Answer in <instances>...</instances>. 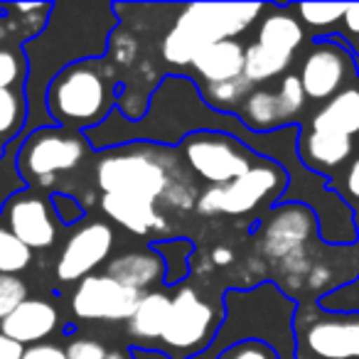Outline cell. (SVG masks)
Returning <instances> with one entry per match:
<instances>
[{
	"instance_id": "1",
	"label": "cell",
	"mask_w": 359,
	"mask_h": 359,
	"mask_svg": "<svg viewBox=\"0 0 359 359\" xmlns=\"http://www.w3.org/2000/svg\"><path fill=\"white\" fill-rule=\"evenodd\" d=\"M118 27V13L111 3H55L45 30L27 40L25 96L30 106L27 133L55 126L47 114V89L67 67L84 60H101L109 52V37Z\"/></svg>"
},
{
	"instance_id": "2",
	"label": "cell",
	"mask_w": 359,
	"mask_h": 359,
	"mask_svg": "<svg viewBox=\"0 0 359 359\" xmlns=\"http://www.w3.org/2000/svg\"><path fill=\"white\" fill-rule=\"evenodd\" d=\"M123 94L118 69L106 57L84 60L67 67L47 89V114L52 123L72 133L99 128L116 109Z\"/></svg>"
},
{
	"instance_id": "3",
	"label": "cell",
	"mask_w": 359,
	"mask_h": 359,
	"mask_svg": "<svg viewBox=\"0 0 359 359\" xmlns=\"http://www.w3.org/2000/svg\"><path fill=\"white\" fill-rule=\"evenodd\" d=\"M266 6L259 3H192L180 6L172 27L160 42L165 65L187 69L210 45L244 35Z\"/></svg>"
},
{
	"instance_id": "4",
	"label": "cell",
	"mask_w": 359,
	"mask_h": 359,
	"mask_svg": "<svg viewBox=\"0 0 359 359\" xmlns=\"http://www.w3.org/2000/svg\"><path fill=\"white\" fill-rule=\"evenodd\" d=\"M96 163V187L101 195L138 197L158 202L175 187L165 153L153 143H126L109 150H99Z\"/></svg>"
},
{
	"instance_id": "5",
	"label": "cell",
	"mask_w": 359,
	"mask_h": 359,
	"mask_svg": "<svg viewBox=\"0 0 359 359\" xmlns=\"http://www.w3.org/2000/svg\"><path fill=\"white\" fill-rule=\"evenodd\" d=\"M295 359H359V310L303 300L290 315Z\"/></svg>"
},
{
	"instance_id": "6",
	"label": "cell",
	"mask_w": 359,
	"mask_h": 359,
	"mask_svg": "<svg viewBox=\"0 0 359 359\" xmlns=\"http://www.w3.org/2000/svg\"><path fill=\"white\" fill-rule=\"evenodd\" d=\"M290 177L278 163L259 158V163L239 180L222 187H210L197 197V212L202 217H244L264 207H276L285 197Z\"/></svg>"
},
{
	"instance_id": "7",
	"label": "cell",
	"mask_w": 359,
	"mask_h": 359,
	"mask_svg": "<svg viewBox=\"0 0 359 359\" xmlns=\"http://www.w3.org/2000/svg\"><path fill=\"white\" fill-rule=\"evenodd\" d=\"M224 315L215 310L195 288L180 285L172 295L168 325L158 342V352L168 359H197L212 347L217 332H219Z\"/></svg>"
},
{
	"instance_id": "8",
	"label": "cell",
	"mask_w": 359,
	"mask_h": 359,
	"mask_svg": "<svg viewBox=\"0 0 359 359\" xmlns=\"http://www.w3.org/2000/svg\"><path fill=\"white\" fill-rule=\"evenodd\" d=\"M86 150L89 140L81 133H72L60 126H45L20 138L18 170L27 190H37V185H50L57 175L79 168Z\"/></svg>"
},
{
	"instance_id": "9",
	"label": "cell",
	"mask_w": 359,
	"mask_h": 359,
	"mask_svg": "<svg viewBox=\"0 0 359 359\" xmlns=\"http://www.w3.org/2000/svg\"><path fill=\"white\" fill-rule=\"evenodd\" d=\"M254 236L259 256L276 271L318 244L320 222L313 207L303 202H280L261 217Z\"/></svg>"
},
{
	"instance_id": "10",
	"label": "cell",
	"mask_w": 359,
	"mask_h": 359,
	"mask_svg": "<svg viewBox=\"0 0 359 359\" xmlns=\"http://www.w3.org/2000/svg\"><path fill=\"white\" fill-rule=\"evenodd\" d=\"M298 79L308 101L323 106L325 101L357 86L359 57L339 35H323L313 40L300 60Z\"/></svg>"
},
{
	"instance_id": "11",
	"label": "cell",
	"mask_w": 359,
	"mask_h": 359,
	"mask_svg": "<svg viewBox=\"0 0 359 359\" xmlns=\"http://www.w3.org/2000/svg\"><path fill=\"white\" fill-rule=\"evenodd\" d=\"M180 158L210 187H222L249 172L261 155L229 133L200 130L180 143Z\"/></svg>"
},
{
	"instance_id": "12",
	"label": "cell",
	"mask_w": 359,
	"mask_h": 359,
	"mask_svg": "<svg viewBox=\"0 0 359 359\" xmlns=\"http://www.w3.org/2000/svg\"><path fill=\"white\" fill-rule=\"evenodd\" d=\"M305 106L308 96L298 74H285L276 89L256 86L239 106L236 116L251 133L266 135L283 128H295L300 123V116L305 114Z\"/></svg>"
},
{
	"instance_id": "13",
	"label": "cell",
	"mask_w": 359,
	"mask_h": 359,
	"mask_svg": "<svg viewBox=\"0 0 359 359\" xmlns=\"http://www.w3.org/2000/svg\"><path fill=\"white\" fill-rule=\"evenodd\" d=\"M143 293L126 288L106 273L86 276L74 285L69 298L72 315L91 323H128Z\"/></svg>"
},
{
	"instance_id": "14",
	"label": "cell",
	"mask_w": 359,
	"mask_h": 359,
	"mask_svg": "<svg viewBox=\"0 0 359 359\" xmlns=\"http://www.w3.org/2000/svg\"><path fill=\"white\" fill-rule=\"evenodd\" d=\"M116 246V234L111 224L96 219L81 224L74 234L67 239L60 259L55 266V278L60 283H79L86 276H94L101 264H106Z\"/></svg>"
},
{
	"instance_id": "15",
	"label": "cell",
	"mask_w": 359,
	"mask_h": 359,
	"mask_svg": "<svg viewBox=\"0 0 359 359\" xmlns=\"http://www.w3.org/2000/svg\"><path fill=\"white\" fill-rule=\"evenodd\" d=\"M3 224L22 241L30 251H47L57 241V217L50 197L37 190L15 195L0 215Z\"/></svg>"
},
{
	"instance_id": "16",
	"label": "cell",
	"mask_w": 359,
	"mask_h": 359,
	"mask_svg": "<svg viewBox=\"0 0 359 359\" xmlns=\"http://www.w3.org/2000/svg\"><path fill=\"white\" fill-rule=\"evenodd\" d=\"M298 160L308 172L318 177H334L352 163L357 145L354 138L337 133H325V130H313L308 126H300L298 130Z\"/></svg>"
},
{
	"instance_id": "17",
	"label": "cell",
	"mask_w": 359,
	"mask_h": 359,
	"mask_svg": "<svg viewBox=\"0 0 359 359\" xmlns=\"http://www.w3.org/2000/svg\"><path fill=\"white\" fill-rule=\"evenodd\" d=\"M101 212L135 236H150L153 241L168 239L170 222L160 215L155 202L138 200V197L101 195Z\"/></svg>"
},
{
	"instance_id": "18",
	"label": "cell",
	"mask_w": 359,
	"mask_h": 359,
	"mask_svg": "<svg viewBox=\"0 0 359 359\" xmlns=\"http://www.w3.org/2000/svg\"><path fill=\"white\" fill-rule=\"evenodd\" d=\"M57 327H60V310L45 298H27L0 323V334L15 339L22 347H32L45 342Z\"/></svg>"
},
{
	"instance_id": "19",
	"label": "cell",
	"mask_w": 359,
	"mask_h": 359,
	"mask_svg": "<svg viewBox=\"0 0 359 359\" xmlns=\"http://www.w3.org/2000/svg\"><path fill=\"white\" fill-rule=\"evenodd\" d=\"M106 276L118 280L126 288L150 293V290H158L155 285H165V264L153 249H135L111 259L106 266Z\"/></svg>"
},
{
	"instance_id": "20",
	"label": "cell",
	"mask_w": 359,
	"mask_h": 359,
	"mask_svg": "<svg viewBox=\"0 0 359 359\" xmlns=\"http://www.w3.org/2000/svg\"><path fill=\"white\" fill-rule=\"evenodd\" d=\"M246 47L239 40H222L210 45L190 65L195 84H222L244 76Z\"/></svg>"
},
{
	"instance_id": "21",
	"label": "cell",
	"mask_w": 359,
	"mask_h": 359,
	"mask_svg": "<svg viewBox=\"0 0 359 359\" xmlns=\"http://www.w3.org/2000/svg\"><path fill=\"white\" fill-rule=\"evenodd\" d=\"M269 15L261 18L259 30H256V45L269 47L280 55L295 57L298 50L308 40L303 22L298 20V15L293 13V8H280V6H266Z\"/></svg>"
},
{
	"instance_id": "22",
	"label": "cell",
	"mask_w": 359,
	"mask_h": 359,
	"mask_svg": "<svg viewBox=\"0 0 359 359\" xmlns=\"http://www.w3.org/2000/svg\"><path fill=\"white\" fill-rule=\"evenodd\" d=\"M170 308H172V295H168L165 290H150V293H143L135 313L130 315V320L126 323L135 347L138 349L158 347L165 325H168Z\"/></svg>"
},
{
	"instance_id": "23",
	"label": "cell",
	"mask_w": 359,
	"mask_h": 359,
	"mask_svg": "<svg viewBox=\"0 0 359 359\" xmlns=\"http://www.w3.org/2000/svg\"><path fill=\"white\" fill-rule=\"evenodd\" d=\"M305 126L313 130H325V133L357 138L359 135V89L352 86V89L337 94L334 99L325 101V104L310 116Z\"/></svg>"
},
{
	"instance_id": "24",
	"label": "cell",
	"mask_w": 359,
	"mask_h": 359,
	"mask_svg": "<svg viewBox=\"0 0 359 359\" xmlns=\"http://www.w3.org/2000/svg\"><path fill=\"white\" fill-rule=\"evenodd\" d=\"M27 118H30V106H27L25 86L0 91V158L25 135Z\"/></svg>"
},
{
	"instance_id": "25",
	"label": "cell",
	"mask_w": 359,
	"mask_h": 359,
	"mask_svg": "<svg viewBox=\"0 0 359 359\" xmlns=\"http://www.w3.org/2000/svg\"><path fill=\"white\" fill-rule=\"evenodd\" d=\"M150 249L160 254L165 264V285L175 288L182 285L190 276L192 261H195V241L187 236H168V239L153 241Z\"/></svg>"
},
{
	"instance_id": "26",
	"label": "cell",
	"mask_w": 359,
	"mask_h": 359,
	"mask_svg": "<svg viewBox=\"0 0 359 359\" xmlns=\"http://www.w3.org/2000/svg\"><path fill=\"white\" fill-rule=\"evenodd\" d=\"M295 57L280 55L269 47H261L256 42L246 45V60H244V76L254 86H264L273 79H283L285 74H290V67H293Z\"/></svg>"
},
{
	"instance_id": "27",
	"label": "cell",
	"mask_w": 359,
	"mask_h": 359,
	"mask_svg": "<svg viewBox=\"0 0 359 359\" xmlns=\"http://www.w3.org/2000/svg\"><path fill=\"white\" fill-rule=\"evenodd\" d=\"M200 86V94L205 99V104L212 111H219V114H234L239 111V106L244 104V99L256 89L246 76L231 81H222V84H197Z\"/></svg>"
},
{
	"instance_id": "28",
	"label": "cell",
	"mask_w": 359,
	"mask_h": 359,
	"mask_svg": "<svg viewBox=\"0 0 359 359\" xmlns=\"http://www.w3.org/2000/svg\"><path fill=\"white\" fill-rule=\"evenodd\" d=\"M290 8L303 27H310L313 32H330L334 25H342V18L347 13V6L342 3H300Z\"/></svg>"
},
{
	"instance_id": "29",
	"label": "cell",
	"mask_w": 359,
	"mask_h": 359,
	"mask_svg": "<svg viewBox=\"0 0 359 359\" xmlns=\"http://www.w3.org/2000/svg\"><path fill=\"white\" fill-rule=\"evenodd\" d=\"M32 264V251L0 219V273L20 276Z\"/></svg>"
},
{
	"instance_id": "30",
	"label": "cell",
	"mask_w": 359,
	"mask_h": 359,
	"mask_svg": "<svg viewBox=\"0 0 359 359\" xmlns=\"http://www.w3.org/2000/svg\"><path fill=\"white\" fill-rule=\"evenodd\" d=\"M18 150H20V140L13 143L8 148V153L0 158V215H3V207L13 197L27 190L25 180H22L20 170H18Z\"/></svg>"
},
{
	"instance_id": "31",
	"label": "cell",
	"mask_w": 359,
	"mask_h": 359,
	"mask_svg": "<svg viewBox=\"0 0 359 359\" xmlns=\"http://www.w3.org/2000/svg\"><path fill=\"white\" fill-rule=\"evenodd\" d=\"M27 81V62L22 47H0V91L20 89Z\"/></svg>"
},
{
	"instance_id": "32",
	"label": "cell",
	"mask_w": 359,
	"mask_h": 359,
	"mask_svg": "<svg viewBox=\"0 0 359 359\" xmlns=\"http://www.w3.org/2000/svg\"><path fill=\"white\" fill-rule=\"evenodd\" d=\"M327 190L337 195L344 205H359V148L354 153L352 163L327 180Z\"/></svg>"
},
{
	"instance_id": "33",
	"label": "cell",
	"mask_w": 359,
	"mask_h": 359,
	"mask_svg": "<svg viewBox=\"0 0 359 359\" xmlns=\"http://www.w3.org/2000/svg\"><path fill=\"white\" fill-rule=\"evenodd\" d=\"M27 295H30V290H27V283L20 276L0 273V323H3L13 310H18L25 303Z\"/></svg>"
},
{
	"instance_id": "34",
	"label": "cell",
	"mask_w": 359,
	"mask_h": 359,
	"mask_svg": "<svg viewBox=\"0 0 359 359\" xmlns=\"http://www.w3.org/2000/svg\"><path fill=\"white\" fill-rule=\"evenodd\" d=\"M217 359H280V354L266 339H241L229 344Z\"/></svg>"
},
{
	"instance_id": "35",
	"label": "cell",
	"mask_w": 359,
	"mask_h": 359,
	"mask_svg": "<svg viewBox=\"0 0 359 359\" xmlns=\"http://www.w3.org/2000/svg\"><path fill=\"white\" fill-rule=\"evenodd\" d=\"M50 202H52V210H55L57 222H62V224H67V226H76L84 222L86 210L76 197L67 195V192H52Z\"/></svg>"
},
{
	"instance_id": "36",
	"label": "cell",
	"mask_w": 359,
	"mask_h": 359,
	"mask_svg": "<svg viewBox=\"0 0 359 359\" xmlns=\"http://www.w3.org/2000/svg\"><path fill=\"white\" fill-rule=\"evenodd\" d=\"M65 352H67V359H106V352H109V349H106L99 339L74 337L65 347Z\"/></svg>"
},
{
	"instance_id": "37",
	"label": "cell",
	"mask_w": 359,
	"mask_h": 359,
	"mask_svg": "<svg viewBox=\"0 0 359 359\" xmlns=\"http://www.w3.org/2000/svg\"><path fill=\"white\" fill-rule=\"evenodd\" d=\"M22 359H67V352L60 344L40 342V344H32V347H25Z\"/></svg>"
},
{
	"instance_id": "38",
	"label": "cell",
	"mask_w": 359,
	"mask_h": 359,
	"mask_svg": "<svg viewBox=\"0 0 359 359\" xmlns=\"http://www.w3.org/2000/svg\"><path fill=\"white\" fill-rule=\"evenodd\" d=\"M210 261L212 266H219V269H226V266H231L236 261V254L231 246L226 244H217L215 249L210 251Z\"/></svg>"
},
{
	"instance_id": "39",
	"label": "cell",
	"mask_w": 359,
	"mask_h": 359,
	"mask_svg": "<svg viewBox=\"0 0 359 359\" xmlns=\"http://www.w3.org/2000/svg\"><path fill=\"white\" fill-rule=\"evenodd\" d=\"M22 354H25V347L20 342L0 334V359H22Z\"/></svg>"
},
{
	"instance_id": "40",
	"label": "cell",
	"mask_w": 359,
	"mask_h": 359,
	"mask_svg": "<svg viewBox=\"0 0 359 359\" xmlns=\"http://www.w3.org/2000/svg\"><path fill=\"white\" fill-rule=\"evenodd\" d=\"M344 35L359 37V6H347V13L342 18Z\"/></svg>"
},
{
	"instance_id": "41",
	"label": "cell",
	"mask_w": 359,
	"mask_h": 359,
	"mask_svg": "<svg viewBox=\"0 0 359 359\" xmlns=\"http://www.w3.org/2000/svg\"><path fill=\"white\" fill-rule=\"evenodd\" d=\"M106 359H135V354L130 347H111L106 352Z\"/></svg>"
},
{
	"instance_id": "42",
	"label": "cell",
	"mask_w": 359,
	"mask_h": 359,
	"mask_svg": "<svg viewBox=\"0 0 359 359\" xmlns=\"http://www.w3.org/2000/svg\"><path fill=\"white\" fill-rule=\"evenodd\" d=\"M354 224H357V241H354V246L359 249V217H357V222H354Z\"/></svg>"
}]
</instances>
